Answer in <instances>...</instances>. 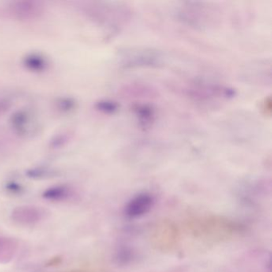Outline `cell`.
I'll list each match as a JSON object with an SVG mask.
<instances>
[{"label": "cell", "instance_id": "obj_3", "mask_svg": "<svg viewBox=\"0 0 272 272\" xmlns=\"http://www.w3.org/2000/svg\"><path fill=\"white\" fill-rule=\"evenodd\" d=\"M17 249V243L13 239L0 238V263L12 260Z\"/></svg>", "mask_w": 272, "mask_h": 272}, {"label": "cell", "instance_id": "obj_4", "mask_svg": "<svg viewBox=\"0 0 272 272\" xmlns=\"http://www.w3.org/2000/svg\"><path fill=\"white\" fill-rule=\"evenodd\" d=\"M73 195V192H71V190L61 187L50 188L43 194V196L46 199H50L53 201H66L73 199L72 198Z\"/></svg>", "mask_w": 272, "mask_h": 272}, {"label": "cell", "instance_id": "obj_2", "mask_svg": "<svg viewBox=\"0 0 272 272\" xmlns=\"http://www.w3.org/2000/svg\"><path fill=\"white\" fill-rule=\"evenodd\" d=\"M154 205L153 195L147 193L139 194L128 202L125 208V214L130 218L142 217L151 210Z\"/></svg>", "mask_w": 272, "mask_h": 272}, {"label": "cell", "instance_id": "obj_1", "mask_svg": "<svg viewBox=\"0 0 272 272\" xmlns=\"http://www.w3.org/2000/svg\"><path fill=\"white\" fill-rule=\"evenodd\" d=\"M46 212L35 206H20L14 209L12 217L15 222L23 225L35 224L44 218Z\"/></svg>", "mask_w": 272, "mask_h": 272}, {"label": "cell", "instance_id": "obj_5", "mask_svg": "<svg viewBox=\"0 0 272 272\" xmlns=\"http://www.w3.org/2000/svg\"><path fill=\"white\" fill-rule=\"evenodd\" d=\"M72 272H86V271H72Z\"/></svg>", "mask_w": 272, "mask_h": 272}]
</instances>
